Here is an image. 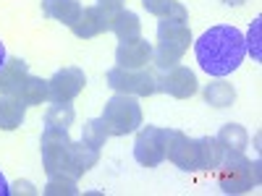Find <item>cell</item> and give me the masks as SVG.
Returning <instances> with one entry per match:
<instances>
[{"label":"cell","instance_id":"obj_1","mask_svg":"<svg viewBox=\"0 0 262 196\" xmlns=\"http://www.w3.org/2000/svg\"><path fill=\"white\" fill-rule=\"evenodd\" d=\"M194 53H196V63H200V68L205 74L223 79L244 63L247 39L236 27L221 24V27L207 29L200 39H196Z\"/></svg>","mask_w":262,"mask_h":196},{"label":"cell","instance_id":"obj_2","mask_svg":"<svg viewBox=\"0 0 262 196\" xmlns=\"http://www.w3.org/2000/svg\"><path fill=\"white\" fill-rule=\"evenodd\" d=\"M191 42V29L184 18H160L158 24V47H152V60L158 68L170 71L173 65H179L184 53L189 50Z\"/></svg>","mask_w":262,"mask_h":196},{"label":"cell","instance_id":"obj_3","mask_svg":"<svg viewBox=\"0 0 262 196\" xmlns=\"http://www.w3.org/2000/svg\"><path fill=\"white\" fill-rule=\"evenodd\" d=\"M217 167H221L217 181H221L223 193H244L259 183V162L247 160L244 152L226 149L223 162Z\"/></svg>","mask_w":262,"mask_h":196},{"label":"cell","instance_id":"obj_4","mask_svg":"<svg viewBox=\"0 0 262 196\" xmlns=\"http://www.w3.org/2000/svg\"><path fill=\"white\" fill-rule=\"evenodd\" d=\"M102 123L107 128L111 136H126L134 134L142 126V107L137 102V97L131 94H116L105 102L102 110Z\"/></svg>","mask_w":262,"mask_h":196},{"label":"cell","instance_id":"obj_5","mask_svg":"<svg viewBox=\"0 0 262 196\" xmlns=\"http://www.w3.org/2000/svg\"><path fill=\"white\" fill-rule=\"evenodd\" d=\"M123 11L121 3H97V6H86L81 11V16L71 24V32L79 39H92L102 32H111L113 29V21L116 16Z\"/></svg>","mask_w":262,"mask_h":196},{"label":"cell","instance_id":"obj_6","mask_svg":"<svg viewBox=\"0 0 262 196\" xmlns=\"http://www.w3.org/2000/svg\"><path fill=\"white\" fill-rule=\"evenodd\" d=\"M107 86L116 89L118 94H131V97H149L158 92V79L147 68H116L107 71Z\"/></svg>","mask_w":262,"mask_h":196},{"label":"cell","instance_id":"obj_7","mask_svg":"<svg viewBox=\"0 0 262 196\" xmlns=\"http://www.w3.org/2000/svg\"><path fill=\"white\" fill-rule=\"evenodd\" d=\"M168 139H170V128H158V126H144L139 128L137 141H134V157L144 167H158L165 162L168 155Z\"/></svg>","mask_w":262,"mask_h":196},{"label":"cell","instance_id":"obj_8","mask_svg":"<svg viewBox=\"0 0 262 196\" xmlns=\"http://www.w3.org/2000/svg\"><path fill=\"white\" fill-rule=\"evenodd\" d=\"M71 136L69 128H58V126H45L42 131V167H45L48 176H55V173H63L66 167V152H69Z\"/></svg>","mask_w":262,"mask_h":196},{"label":"cell","instance_id":"obj_9","mask_svg":"<svg viewBox=\"0 0 262 196\" xmlns=\"http://www.w3.org/2000/svg\"><path fill=\"white\" fill-rule=\"evenodd\" d=\"M165 160H170L176 167L196 173L202 170V152H200V139H189L181 131L170 128V139H168V155Z\"/></svg>","mask_w":262,"mask_h":196},{"label":"cell","instance_id":"obj_10","mask_svg":"<svg viewBox=\"0 0 262 196\" xmlns=\"http://www.w3.org/2000/svg\"><path fill=\"white\" fill-rule=\"evenodd\" d=\"M84 84H86V76L81 68H76V65L60 68L53 74V79H48V100L50 102H71L74 97L81 94Z\"/></svg>","mask_w":262,"mask_h":196},{"label":"cell","instance_id":"obj_11","mask_svg":"<svg viewBox=\"0 0 262 196\" xmlns=\"http://www.w3.org/2000/svg\"><path fill=\"white\" fill-rule=\"evenodd\" d=\"M200 84H196L194 71L184 68V65H173L170 71H165V76L158 81V92H165L176 100H189L196 94Z\"/></svg>","mask_w":262,"mask_h":196},{"label":"cell","instance_id":"obj_12","mask_svg":"<svg viewBox=\"0 0 262 196\" xmlns=\"http://www.w3.org/2000/svg\"><path fill=\"white\" fill-rule=\"evenodd\" d=\"M100 162V149L84 144V141H71L69 152H66V167L63 173L71 178H81L84 173H90Z\"/></svg>","mask_w":262,"mask_h":196},{"label":"cell","instance_id":"obj_13","mask_svg":"<svg viewBox=\"0 0 262 196\" xmlns=\"http://www.w3.org/2000/svg\"><path fill=\"white\" fill-rule=\"evenodd\" d=\"M149 60H152V45L142 37L121 42L116 50V63L121 68H147Z\"/></svg>","mask_w":262,"mask_h":196},{"label":"cell","instance_id":"obj_14","mask_svg":"<svg viewBox=\"0 0 262 196\" xmlns=\"http://www.w3.org/2000/svg\"><path fill=\"white\" fill-rule=\"evenodd\" d=\"M29 79V63L21 58H11L0 68V94H18V89Z\"/></svg>","mask_w":262,"mask_h":196},{"label":"cell","instance_id":"obj_15","mask_svg":"<svg viewBox=\"0 0 262 196\" xmlns=\"http://www.w3.org/2000/svg\"><path fill=\"white\" fill-rule=\"evenodd\" d=\"M81 11H84V6L79 3V0H42V13H45L48 18L60 21V24H66V27H71L81 16Z\"/></svg>","mask_w":262,"mask_h":196},{"label":"cell","instance_id":"obj_16","mask_svg":"<svg viewBox=\"0 0 262 196\" xmlns=\"http://www.w3.org/2000/svg\"><path fill=\"white\" fill-rule=\"evenodd\" d=\"M27 118V105L13 94L0 97V128L3 131H16Z\"/></svg>","mask_w":262,"mask_h":196},{"label":"cell","instance_id":"obj_17","mask_svg":"<svg viewBox=\"0 0 262 196\" xmlns=\"http://www.w3.org/2000/svg\"><path fill=\"white\" fill-rule=\"evenodd\" d=\"M21 102H24L27 107H34V105H42L48 100V81L45 79H39V76H32L29 74V79L24 81V86L18 89V94H16Z\"/></svg>","mask_w":262,"mask_h":196},{"label":"cell","instance_id":"obj_18","mask_svg":"<svg viewBox=\"0 0 262 196\" xmlns=\"http://www.w3.org/2000/svg\"><path fill=\"white\" fill-rule=\"evenodd\" d=\"M111 32H116V37L121 39V42H128V39H137L139 37V32H142V21H139V16L134 13V11H121L118 16H116V21H113V29Z\"/></svg>","mask_w":262,"mask_h":196},{"label":"cell","instance_id":"obj_19","mask_svg":"<svg viewBox=\"0 0 262 196\" xmlns=\"http://www.w3.org/2000/svg\"><path fill=\"white\" fill-rule=\"evenodd\" d=\"M217 141H221L223 149H236V152H244L249 146V134L244 131V126L238 123H226L221 128V134L215 136Z\"/></svg>","mask_w":262,"mask_h":196},{"label":"cell","instance_id":"obj_20","mask_svg":"<svg viewBox=\"0 0 262 196\" xmlns=\"http://www.w3.org/2000/svg\"><path fill=\"white\" fill-rule=\"evenodd\" d=\"M233 100H236V89L228 81L217 79V81H210L205 86V102L212 107H228V105H233Z\"/></svg>","mask_w":262,"mask_h":196},{"label":"cell","instance_id":"obj_21","mask_svg":"<svg viewBox=\"0 0 262 196\" xmlns=\"http://www.w3.org/2000/svg\"><path fill=\"white\" fill-rule=\"evenodd\" d=\"M200 152H202V170H217V165L223 162V155H226V149L215 136H202Z\"/></svg>","mask_w":262,"mask_h":196},{"label":"cell","instance_id":"obj_22","mask_svg":"<svg viewBox=\"0 0 262 196\" xmlns=\"http://www.w3.org/2000/svg\"><path fill=\"white\" fill-rule=\"evenodd\" d=\"M45 196H76L79 193V186H76V178L66 176V173H55V176H48V186L42 188Z\"/></svg>","mask_w":262,"mask_h":196},{"label":"cell","instance_id":"obj_23","mask_svg":"<svg viewBox=\"0 0 262 196\" xmlns=\"http://www.w3.org/2000/svg\"><path fill=\"white\" fill-rule=\"evenodd\" d=\"M76 113H74V107L71 102H53L48 107V113H45V126H58V128H69L74 123Z\"/></svg>","mask_w":262,"mask_h":196},{"label":"cell","instance_id":"obj_24","mask_svg":"<svg viewBox=\"0 0 262 196\" xmlns=\"http://www.w3.org/2000/svg\"><path fill=\"white\" fill-rule=\"evenodd\" d=\"M107 136H111V134H107L102 118H90V120L84 123V131H81V141H84V144L100 149V146H105Z\"/></svg>","mask_w":262,"mask_h":196},{"label":"cell","instance_id":"obj_25","mask_svg":"<svg viewBox=\"0 0 262 196\" xmlns=\"http://www.w3.org/2000/svg\"><path fill=\"white\" fill-rule=\"evenodd\" d=\"M173 3H176V0H142V6L147 8V13L158 16V18L168 16L170 8H173Z\"/></svg>","mask_w":262,"mask_h":196},{"label":"cell","instance_id":"obj_26","mask_svg":"<svg viewBox=\"0 0 262 196\" xmlns=\"http://www.w3.org/2000/svg\"><path fill=\"white\" fill-rule=\"evenodd\" d=\"M257 34H259V18L254 21V32H249V50H252L254 58H259V47H257V39H259V37H257Z\"/></svg>","mask_w":262,"mask_h":196},{"label":"cell","instance_id":"obj_27","mask_svg":"<svg viewBox=\"0 0 262 196\" xmlns=\"http://www.w3.org/2000/svg\"><path fill=\"white\" fill-rule=\"evenodd\" d=\"M21 191H24V193H34L29 183H21V181H18V183H13V188H11V193H21Z\"/></svg>","mask_w":262,"mask_h":196},{"label":"cell","instance_id":"obj_28","mask_svg":"<svg viewBox=\"0 0 262 196\" xmlns=\"http://www.w3.org/2000/svg\"><path fill=\"white\" fill-rule=\"evenodd\" d=\"M11 193V186H8V181H6V176L0 173V196H8Z\"/></svg>","mask_w":262,"mask_h":196},{"label":"cell","instance_id":"obj_29","mask_svg":"<svg viewBox=\"0 0 262 196\" xmlns=\"http://www.w3.org/2000/svg\"><path fill=\"white\" fill-rule=\"evenodd\" d=\"M8 58H6V45H3V42H0V68H3V63H6Z\"/></svg>","mask_w":262,"mask_h":196},{"label":"cell","instance_id":"obj_30","mask_svg":"<svg viewBox=\"0 0 262 196\" xmlns=\"http://www.w3.org/2000/svg\"><path fill=\"white\" fill-rule=\"evenodd\" d=\"M223 3H228V6H242L244 0H223Z\"/></svg>","mask_w":262,"mask_h":196},{"label":"cell","instance_id":"obj_31","mask_svg":"<svg viewBox=\"0 0 262 196\" xmlns=\"http://www.w3.org/2000/svg\"><path fill=\"white\" fill-rule=\"evenodd\" d=\"M100 3H123V0H100Z\"/></svg>","mask_w":262,"mask_h":196}]
</instances>
